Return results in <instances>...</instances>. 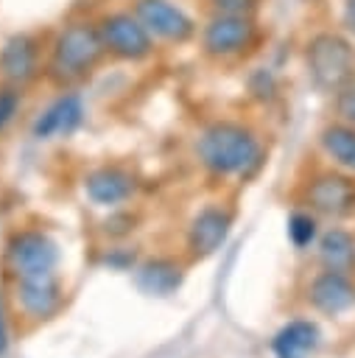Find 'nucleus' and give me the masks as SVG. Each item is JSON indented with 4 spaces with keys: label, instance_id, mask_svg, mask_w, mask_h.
<instances>
[{
    "label": "nucleus",
    "instance_id": "nucleus-1",
    "mask_svg": "<svg viewBox=\"0 0 355 358\" xmlns=\"http://www.w3.org/2000/svg\"><path fill=\"white\" fill-rule=\"evenodd\" d=\"M196 157L212 176H252L263 165V145L254 129L238 120H215L196 140Z\"/></svg>",
    "mask_w": 355,
    "mask_h": 358
},
{
    "label": "nucleus",
    "instance_id": "nucleus-2",
    "mask_svg": "<svg viewBox=\"0 0 355 358\" xmlns=\"http://www.w3.org/2000/svg\"><path fill=\"white\" fill-rule=\"evenodd\" d=\"M106 56L98 22L92 20H70L50 39L45 59V78L56 87H73L84 81Z\"/></svg>",
    "mask_w": 355,
    "mask_h": 358
},
{
    "label": "nucleus",
    "instance_id": "nucleus-3",
    "mask_svg": "<svg viewBox=\"0 0 355 358\" xmlns=\"http://www.w3.org/2000/svg\"><path fill=\"white\" fill-rule=\"evenodd\" d=\"M305 67L321 92H338L355 78V48L338 31H319L305 45Z\"/></svg>",
    "mask_w": 355,
    "mask_h": 358
},
{
    "label": "nucleus",
    "instance_id": "nucleus-4",
    "mask_svg": "<svg viewBox=\"0 0 355 358\" xmlns=\"http://www.w3.org/2000/svg\"><path fill=\"white\" fill-rule=\"evenodd\" d=\"M260 39V25L249 14H210L201 25L198 45L207 59L229 62L249 53Z\"/></svg>",
    "mask_w": 355,
    "mask_h": 358
},
{
    "label": "nucleus",
    "instance_id": "nucleus-5",
    "mask_svg": "<svg viewBox=\"0 0 355 358\" xmlns=\"http://www.w3.org/2000/svg\"><path fill=\"white\" fill-rule=\"evenodd\" d=\"M95 22H98L106 56H115L120 62H145L154 53V36L131 8L106 11Z\"/></svg>",
    "mask_w": 355,
    "mask_h": 358
},
{
    "label": "nucleus",
    "instance_id": "nucleus-6",
    "mask_svg": "<svg viewBox=\"0 0 355 358\" xmlns=\"http://www.w3.org/2000/svg\"><path fill=\"white\" fill-rule=\"evenodd\" d=\"M6 263L14 280L53 274L59 263V246L50 235L39 229H22L14 232L6 243Z\"/></svg>",
    "mask_w": 355,
    "mask_h": 358
},
{
    "label": "nucleus",
    "instance_id": "nucleus-7",
    "mask_svg": "<svg viewBox=\"0 0 355 358\" xmlns=\"http://www.w3.org/2000/svg\"><path fill=\"white\" fill-rule=\"evenodd\" d=\"M131 11L154 39H162L168 45H184L198 31L196 20L176 0H131Z\"/></svg>",
    "mask_w": 355,
    "mask_h": 358
},
{
    "label": "nucleus",
    "instance_id": "nucleus-8",
    "mask_svg": "<svg viewBox=\"0 0 355 358\" xmlns=\"http://www.w3.org/2000/svg\"><path fill=\"white\" fill-rule=\"evenodd\" d=\"M305 201L310 204V210L330 218L349 215L355 213V179L338 171L316 173L305 187Z\"/></svg>",
    "mask_w": 355,
    "mask_h": 358
},
{
    "label": "nucleus",
    "instance_id": "nucleus-9",
    "mask_svg": "<svg viewBox=\"0 0 355 358\" xmlns=\"http://www.w3.org/2000/svg\"><path fill=\"white\" fill-rule=\"evenodd\" d=\"M42 73V48L31 34H11L0 45V78L11 87H25Z\"/></svg>",
    "mask_w": 355,
    "mask_h": 358
},
{
    "label": "nucleus",
    "instance_id": "nucleus-10",
    "mask_svg": "<svg viewBox=\"0 0 355 358\" xmlns=\"http://www.w3.org/2000/svg\"><path fill=\"white\" fill-rule=\"evenodd\" d=\"M14 299L20 310L28 319H48L59 310L61 305V285L56 271L53 274H39V277H25L14 280Z\"/></svg>",
    "mask_w": 355,
    "mask_h": 358
},
{
    "label": "nucleus",
    "instance_id": "nucleus-11",
    "mask_svg": "<svg viewBox=\"0 0 355 358\" xmlns=\"http://www.w3.org/2000/svg\"><path fill=\"white\" fill-rule=\"evenodd\" d=\"M232 227V215L226 207L221 204H207L196 213V218L190 221L187 229V249L193 257H207L212 255L229 235Z\"/></svg>",
    "mask_w": 355,
    "mask_h": 358
},
{
    "label": "nucleus",
    "instance_id": "nucleus-12",
    "mask_svg": "<svg viewBox=\"0 0 355 358\" xmlns=\"http://www.w3.org/2000/svg\"><path fill=\"white\" fill-rule=\"evenodd\" d=\"M307 302L324 313V316H338L347 313L349 308H355V285L349 282L347 274L341 271H321L310 288H307Z\"/></svg>",
    "mask_w": 355,
    "mask_h": 358
},
{
    "label": "nucleus",
    "instance_id": "nucleus-13",
    "mask_svg": "<svg viewBox=\"0 0 355 358\" xmlns=\"http://www.w3.org/2000/svg\"><path fill=\"white\" fill-rule=\"evenodd\" d=\"M84 123V103L75 92L59 95L36 120H34V137L36 140H53V137H67Z\"/></svg>",
    "mask_w": 355,
    "mask_h": 358
},
{
    "label": "nucleus",
    "instance_id": "nucleus-14",
    "mask_svg": "<svg viewBox=\"0 0 355 358\" xmlns=\"http://www.w3.org/2000/svg\"><path fill=\"white\" fill-rule=\"evenodd\" d=\"M134 176L117 165H103V168H95L92 173H87L84 179V193L89 201L101 204V207H115V204H123L131 199L134 193Z\"/></svg>",
    "mask_w": 355,
    "mask_h": 358
},
{
    "label": "nucleus",
    "instance_id": "nucleus-15",
    "mask_svg": "<svg viewBox=\"0 0 355 358\" xmlns=\"http://www.w3.org/2000/svg\"><path fill=\"white\" fill-rule=\"evenodd\" d=\"M319 324L310 319H294L277 330L271 338V352L277 358H307L319 347Z\"/></svg>",
    "mask_w": 355,
    "mask_h": 358
},
{
    "label": "nucleus",
    "instance_id": "nucleus-16",
    "mask_svg": "<svg viewBox=\"0 0 355 358\" xmlns=\"http://www.w3.org/2000/svg\"><path fill=\"white\" fill-rule=\"evenodd\" d=\"M319 143H321V151L333 159L335 168L347 171V173H355V126L352 123H330L321 129L319 134Z\"/></svg>",
    "mask_w": 355,
    "mask_h": 358
},
{
    "label": "nucleus",
    "instance_id": "nucleus-17",
    "mask_svg": "<svg viewBox=\"0 0 355 358\" xmlns=\"http://www.w3.org/2000/svg\"><path fill=\"white\" fill-rule=\"evenodd\" d=\"M137 288L151 296H168L182 285V268L173 260L157 257L137 268Z\"/></svg>",
    "mask_w": 355,
    "mask_h": 358
},
{
    "label": "nucleus",
    "instance_id": "nucleus-18",
    "mask_svg": "<svg viewBox=\"0 0 355 358\" xmlns=\"http://www.w3.org/2000/svg\"><path fill=\"white\" fill-rule=\"evenodd\" d=\"M319 257L330 271L349 274L355 268V241L344 229H327L319 241Z\"/></svg>",
    "mask_w": 355,
    "mask_h": 358
},
{
    "label": "nucleus",
    "instance_id": "nucleus-19",
    "mask_svg": "<svg viewBox=\"0 0 355 358\" xmlns=\"http://www.w3.org/2000/svg\"><path fill=\"white\" fill-rule=\"evenodd\" d=\"M288 238L296 249H305L316 241V218L310 213H291L288 215Z\"/></svg>",
    "mask_w": 355,
    "mask_h": 358
},
{
    "label": "nucleus",
    "instance_id": "nucleus-20",
    "mask_svg": "<svg viewBox=\"0 0 355 358\" xmlns=\"http://www.w3.org/2000/svg\"><path fill=\"white\" fill-rule=\"evenodd\" d=\"M210 14H249L254 17L260 8V0H204Z\"/></svg>",
    "mask_w": 355,
    "mask_h": 358
},
{
    "label": "nucleus",
    "instance_id": "nucleus-21",
    "mask_svg": "<svg viewBox=\"0 0 355 358\" xmlns=\"http://www.w3.org/2000/svg\"><path fill=\"white\" fill-rule=\"evenodd\" d=\"M249 92H252L254 98H260V101L274 98V92H277V81H274V76H271L268 67H257V70L249 76Z\"/></svg>",
    "mask_w": 355,
    "mask_h": 358
},
{
    "label": "nucleus",
    "instance_id": "nucleus-22",
    "mask_svg": "<svg viewBox=\"0 0 355 358\" xmlns=\"http://www.w3.org/2000/svg\"><path fill=\"white\" fill-rule=\"evenodd\" d=\"M335 115L344 123H352L355 126V78L335 92Z\"/></svg>",
    "mask_w": 355,
    "mask_h": 358
},
{
    "label": "nucleus",
    "instance_id": "nucleus-23",
    "mask_svg": "<svg viewBox=\"0 0 355 358\" xmlns=\"http://www.w3.org/2000/svg\"><path fill=\"white\" fill-rule=\"evenodd\" d=\"M20 109V87H0V129H6Z\"/></svg>",
    "mask_w": 355,
    "mask_h": 358
},
{
    "label": "nucleus",
    "instance_id": "nucleus-24",
    "mask_svg": "<svg viewBox=\"0 0 355 358\" xmlns=\"http://www.w3.org/2000/svg\"><path fill=\"white\" fill-rule=\"evenodd\" d=\"M106 263H109V266H115V268H120V271H126V268H131V263H134V252L115 249L112 255H106Z\"/></svg>",
    "mask_w": 355,
    "mask_h": 358
},
{
    "label": "nucleus",
    "instance_id": "nucleus-25",
    "mask_svg": "<svg viewBox=\"0 0 355 358\" xmlns=\"http://www.w3.org/2000/svg\"><path fill=\"white\" fill-rule=\"evenodd\" d=\"M341 22L344 28L355 36V0H344V11H341Z\"/></svg>",
    "mask_w": 355,
    "mask_h": 358
},
{
    "label": "nucleus",
    "instance_id": "nucleus-26",
    "mask_svg": "<svg viewBox=\"0 0 355 358\" xmlns=\"http://www.w3.org/2000/svg\"><path fill=\"white\" fill-rule=\"evenodd\" d=\"M8 350V327H6V313H3V302H0V358Z\"/></svg>",
    "mask_w": 355,
    "mask_h": 358
}]
</instances>
